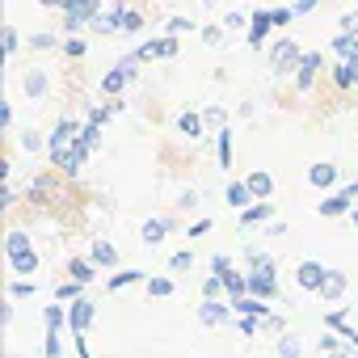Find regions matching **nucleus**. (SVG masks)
I'll list each match as a JSON object with an SVG mask.
<instances>
[{"label": "nucleus", "instance_id": "nucleus-25", "mask_svg": "<svg viewBox=\"0 0 358 358\" xmlns=\"http://www.w3.org/2000/svg\"><path fill=\"white\" fill-rule=\"evenodd\" d=\"M143 287H148V295H152V299H164V295H173V278H169V274H156V278H148Z\"/></svg>", "mask_w": 358, "mask_h": 358}, {"label": "nucleus", "instance_id": "nucleus-9", "mask_svg": "<svg viewBox=\"0 0 358 358\" xmlns=\"http://www.w3.org/2000/svg\"><path fill=\"white\" fill-rule=\"evenodd\" d=\"M89 262H93V266H101V270H114V266H118V249H114V245L101 236V241H93V249H89Z\"/></svg>", "mask_w": 358, "mask_h": 358}, {"label": "nucleus", "instance_id": "nucleus-36", "mask_svg": "<svg viewBox=\"0 0 358 358\" xmlns=\"http://www.w3.org/2000/svg\"><path fill=\"white\" fill-rule=\"evenodd\" d=\"M22 148H26V152H43V148H47V139H38V135L30 131V135L22 139Z\"/></svg>", "mask_w": 358, "mask_h": 358}, {"label": "nucleus", "instance_id": "nucleus-22", "mask_svg": "<svg viewBox=\"0 0 358 358\" xmlns=\"http://www.w3.org/2000/svg\"><path fill=\"white\" fill-rule=\"evenodd\" d=\"M333 80H337L341 89L358 85V59H345V64H337V68H333Z\"/></svg>", "mask_w": 358, "mask_h": 358}, {"label": "nucleus", "instance_id": "nucleus-10", "mask_svg": "<svg viewBox=\"0 0 358 358\" xmlns=\"http://www.w3.org/2000/svg\"><path fill=\"white\" fill-rule=\"evenodd\" d=\"M232 308H236V316H257V320L270 316V299H257V295H241V299H232Z\"/></svg>", "mask_w": 358, "mask_h": 358}, {"label": "nucleus", "instance_id": "nucleus-17", "mask_svg": "<svg viewBox=\"0 0 358 358\" xmlns=\"http://www.w3.org/2000/svg\"><path fill=\"white\" fill-rule=\"evenodd\" d=\"M64 324H68V303H59V299L47 303L43 308V329H59L64 333Z\"/></svg>", "mask_w": 358, "mask_h": 358}, {"label": "nucleus", "instance_id": "nucleus-23", "mask_svg": "<svg viewBox=\"0 0 358 358\" xmlns=\"http://www.w3.org/2000/svg\"><path fill=\"white\" fill-rule=\"evenodd\" d=\"M85 295V282H76V278H64L59 287H55V299L59 303H72V299H80Z\"/></svg>", "mask_w": 358, "mask_h": 358}, {"label": "nucleus", "instance_id": "nucleus-33", "mask_svg": "<svg viewBox=\"0 0 358 358\" xmlns=\"http://www.w3.org/2000/svg\"><path fill=\"white\" fill-rule=\"evenodd\" d=\"M333 47H337V55H345V59H358V43H354V38H337Z\"/></svg>", "mask_w": 358, "mask_h": 358}, {"label": "nucleus", "instance_id": "nucleus-39", "mask_svg": "<svg viewBox=\"0 0 358 358\" xmlns=\"http://www.w3.org/2000/svg\"><path fill=\"white\" fill-rule=\"evenodd\" d=\"M350 350H354V345H350ZM350 350H345V345H333V350H329V358H354Z\"/></svg>", "mask_w": 358, "mask_h": 358}, {"label": "nucleus", "instance_id": "nucleus-28", "mask_svg": "<svg viewBox=\"0 0 358 358\" xmlns=\"http://www.w3.org/2000/svg\"><path fill=\"white\" fill-rule=\"evenodd\" d=\"M220 295H228V287H224V278L211 270V274L203 278V299H220Z\"/></svg>", "mask_w": 358, "mask_h": 358}, {"label": "nucleus", "instance_id": "nucleus-21", "mask_svg": "<svg viewBox=\"0 0 358 358\" xmlns=\"http://www.w3.org/2000/svg\"><path fill=\"white\" fill-rule=\"evenodd\" d=\"M43 358H64V333L59 329L43 333Z\"/></svg>", "mask_w": 358, "mask_h": 358}, {"label": "nucleus", "instance_id": "nucleus-16", "mask_svg": "<svg viewBox=\"0 0 358 358\" xmlns=\"http://www.w3.org/2000/svg\"><path fill=\"white\" fill-rule=\"evenodd\" d=\"M341 295H345V274H341V270H329V278H324V287H320V299L337 303Z\"/></svg>", "mask_w": 358, "mask_h": 358}, {"label": "nucleus", "instance_id": "nucleus-15", "mask_svg": "<svg viewBox=\"0 0 358 358\" xmlns=\"http://www.w3.org/2000/svg\"><path fill=\"white\" fill-rule=\"evenodd\" d=\"M345 316H350L345 308H333V312H324V329H333L337 337H345V341H350L358 329H350V320H345Z\"/></svg>", "mask_w": 358, "mask_h": 358}, {"label": "nucleus", "instance_id": "nucleus-20", "mask_svg": "<svg viewBox=\"0 0 358 358\" xmlns=\"http://www.w3.org/2000/svg\"><path fill=\"white\" fill-rule=\"evenodd\" d=\"M68 278H76V282H85V287H89V282L97 278V266H93V262H85V257H72V262H68Z\"/></svg>", "mask_w": 358, "mask_h": 358}, {"label": "nucleus", "instance_id": "nucleus-11", "mask_svg": "<svg viewBox=\"0 0 358 358\" xmlns=\"http://www.w3.org/2000/svg\"><path fill=\"white\" fill-rule=\"evenodd\" d=\"M224 194H228V207H232V211H245V207H253V203H257V199H253V190H249V182H228V190H224Z\"/></svg>", "mask_w": 358, "mask_h": 358}, {"label": "nucleus", "instance_id": "nucleus-30", "mask_svg": "<svg viewBox=\"0 0 358 358\" xmlns=\"http://www.w3.org/2000/svg\"><path fill=\"white\" fill-rule=\"evenodd\" d=\"M266 320H257V316H236V329H241V337H257V329H262Z\"/></svg>", "mask_w": 358, "mask_h": 358}, {"label": "nucleus", "instance_id": "nucleus-26", "mask_svg": "<svg viewBox=\"0 0 358 358\" xmlns=\"http://www.w3.org/2000/svg\"><path fill=\"white\" fill-rule=\"evenodd\" d=\"M131 282H148V274H143V270H122V274L110 278V291H122V287H131Z\"/></svg>", "mask_w": 358, "mask_h": 358}, {"label": "nucleus", "instance_id": "nucleus-37", "mask_svg": "<svg viewBox=\"0 0 358 358\" xmlns=\"http://www.w3.org/2000/svg\"><path fill=\"white\" fill-rule=\"evenodd\" d=\"M266 329H270V333H287V320H282L278 312H270V316H266Z\"/></svg>", "mask_w": 358, "mask_h": 358}, {"label": "nucleus", "instance_id": "nucleus-13", "mask_svg": "<svg viewBox=\"0 0 358 358\" xmlns=\"http://www.w3.org/2000/svg\"><path fill=\"white\" fill-rule=\"evenodd\" d=\"M274 354H278V358H303V337H295L291 329H287V333H278Z\"/></svg>", "mask_w": 358, "mask_h": 358}, {"label": "nucleus", "instance_id": "nucleus-7", "mask_svg": "<svg viewBox=\"0 0 358 358\" xmlns=\"http://www.w3.org/2000/svg\"><path fill=\"white\" fill-rule=\"evenodd\" d=\"M350 203H354V194H350V186H345V190H337V194H329L324 203H316V215H324V220H337V215H350Z\"/></svg>", "mask_w": 358, "mask_h": 358}, {"label": "nucleus", "instance_id": "nucleus-14", "mask_svg": "<svg viewBox=\"0 0 358 358\" xmlns=\"http://www.w3.org/2000/svg\"><path fill=\"white\" fill-rule=\"evenodd\" d=\"M135 64H139V59H127V64H122L118 72H110V76L101 80V93H118V89H122V85H127V80L135 76Z\"/></svg>", "mask_w": 358, "mask_h": 358}, {"label": "nucleus", "instance_id": "nucleus-1", "mask_svg": "<svg viewBox=\"0 0 358 358\" xmlns=\"http://www.w3.org/2000/svg\"><path fill=\"white\" fill-rule=\"evenodd\" d=\"M5 257H9V270L17 278H30L38 270V253H34V241L26 232H9L5 236Z\"/></svg>", "mask_w": 358, "mask_h": 358}, {"label": "nucleus", "instance_id": "nucleus-29", "mask_svg": "<svg viewBox=\"0 0 358 358\" xmlns=\"http://www.w3.org/2000/svg\"><path fill=\"white\" fill-rule=\"evenodd\" d=\"M177 127H182V135H190V139L203 135V118L199 114H182V118H177Z\"/></svg>", "mask_w": 358, "mask_h": 358}, {"label": "nucleus", "instance_id": "nucleus-27", "mask_svg": "<svg viewBox=\"0 0 358 358\" xmlns=\"http://www.w3.org/2000/svg\"><path fill=\"white\" fill-rule=\"evenodd\" d=\"M34 295H38V282H30V278L9 282V299H34Z\"/></svg>", "mask_w": 358, "mask_h": 358}, {"label": "nucleus", "instance_id": "nucleus-35", "mask_svg": "<svg viewBox=\"0 0 358 358\" xmlns=\"http://www.w3.org/2000/svg\"><path fill=\"white\" fill-rule=\"evenodd\" d=\"M26 89H30V93L38 97V93L47 89V80H43V72H30V76H26Z\"/></svg>", "mask_w": 358, "mask_h": 358}, {"label": "nucleus", "instance_id": "nucleus-4", "mask_svg": "<svg viewBox=\"0 0 358 358\" xmlns=\"http://www.w3.org/2000/svg\"><path fill=\"white\" fill-rule=\"evenodd\" d=\"M93 320H97V303H93L89 295H80V299L68 303V329H72V333H89Z\"/></svg>", "mask_w": 358, "mask_h": 358}, {"label": "nucleus", "instance_id": "nucleus-18", "mask_svg": "<svg viewBox=\"0 0 358 358\" xmlns=\"http://www.w3.org/2000/svg\"><path fill=\"white\" fill-rule=\"evenodd\" d=\"M245 182H249L253 199H270V194H274V177H270V173H262V169H257V173H249Z\"/></svg>", "mask_w": 358, "mask_h": 358}, {"label": "nucleus", "instance_id": "nucleus-8", "mask_svg": "<svg viewBox=\"0 0 358 358\" xmlns=\"http://www.w3.org/2000/svg\"><path fill=\"white\" fill-rule=\"evenodd\" d=\"M308 182H312L316 190H333V186H337V164H329V160H316V164L308 169Z\"/></svg>", "mask_w": 358, "mask_h": 358}, {"label": "nucleus", "instance_id": "nucleus-5", "mask_svg": "<svg viewBox=\"0 0 358 358\" xmlns=\"http://www.w3.org/2000/svg\"><path fill=\"white\" fill-rule=\"evenodd\" d=\"M324 278H329V266H320V262H312V257L295 266V282H299L303 291H312V295H320Z\"/></svg>", "mask_w": 358, "mask_h": 358}, {"label": "nucleus", "instance_id": "nucleus-3", "mask_svg": "<svg viewBox=\"0 0 358 358\" xmlns=\"http://www.w3.org/2000/svg\"><path fill=\"white\" fill-rule=\"evenodd\" d=\"M249 295L278 303V274H274V266H253L249 270Z\"/></svg>", "mask_w": 358, "mask_h": 358}, {"label": "nucleus", "instance_id": "nucleus-6", "mask_svg": "<svg viewBox=\"0 0 358 358\" xmlns=\"http://www.w3.org/2000/svg\"><path fill=\"white\" fill-rule=\"evenodd\" d=\"M232 303H220V299H203L199 303V320L207 324V329H224V324H232Z\"/></svg>", "mask_w": 358, "mask_h": 358}, {"label": "nucleus", "instance_id": "nucleus-2", "mask_svg": "<svg viewBox=\"0 0 358 358\" xmlns=\"http://www.w3.org/2000/svg\"><path fill=\"white\" fill-rule=\"evenodd\" d=\"M211 270L224 278V287H228V299H241V295H249V274H241V270L232 266V257L215 253V257H211Z\"/></svg>", "mask_w": 358, "mask_h": 358}, {"label": "nucleus", "instance_id": "nucleus-31", "mask_svg": "<svg viewBox=\"0 0 358 358\" xmlns=\"http://www.w3.org/2000/svg\"><path fill=\"white\" fill-rule=\"evenodd\" d=\"M220 164H232V131H220Z\"/></svg>", "mask_w": 358, "mask_h": 358}, {"label": "nucleus", "instance_id": "nucleus-40", "mask_svg": "<svg viewBox=\"0 0 358 358\" xmlns=\"http://www.w3.org/2000/svg\"><path fill=\"white\" fill-rule=\"evenodd\" d=\"M350 220H354V228H358V211H354V215H350Z\"/></svg>", "mask_w": 358, "mask_h": 358}, {"label": "nucleus", "instance_id": "nucleus-12", "mask_svg": "<svg viewBox=\"0 0 358 358\" xmlns=\"http://www.w3.org/2000/svg\"><path fill=\"white\" fill-rule=\"evenodd\" d=\"M270 215H274V203H270V199H257L253 207H245V211H241V224H245V228H253V224H266Z\"/></svg>", "mask_w": 358, "mask_h": 358}, {"label": "nucleus", "instance_id": "nucleus-19", "mask_svg": "<svg viewBox=\"0 0 358 358\" xmlns=\"http://www.w3.org/2000/svg\"><path fill=\"white\" fill-rule=\"evenodd\" d=\"M169 228H173V224H169V220H148V224H143V232H139V236H143V245H152V249H156V245H160V241H164V236H169Z\"/></svg>", "mask_w": 358, "mask_h": 358}, {"label": "nucleus", "instance_id": "nucleus-34", "mask_svg": "<svg viewBox=\"0 0 358 358\" xmlns=\"http://www.w3.org/2000/svg\"><path fill=\"white\" fill-rule=\"evenodd\" d=\"M291 59H295V47H291V43H282V47L274 51V64H278V68H287Z\"/></svg>", "mask_w": 358, "mask_h": 358}, {"label": "nucleus", "instance_id": "nucleus-38", "mask_svg": "<svg viewBox=\"0 0 358 358\" xmlns=\"http://www.w3.org/2000/svg\"><path fill=\"white\" fill-rule=\"evenodd\" d=\"M211 232V220H199V224H190V236H207Z\"/></svg>", "mask_w": 358, "mask_h": 358}, {"label": "nucleus", "instance_id": "nucleus-24", "mask_svg": "<svg viewBox=\"0 0 358 358\" xmlns=\"http://www.w3.org/2000/svg\"><path fill=\"white\" fill-rule=\"evenodd\" d=\"M316 64H320V55H299V64H295V68H299V72H295L299 89H303V85H312V72H316Z\"/></svg>", "mask_w": 358, "mask_h": 358}, {"label": "nucleus", "instance_id": "nucleus-32", "mask_svg": "<svg viewBox=\"0 0 358 358\" xmlns=\"http://www.w3.org/2000/svg\"><path fill=\"white\" fill-rule=\"evenodd\" d=\"M190 266H194V253H190V249H182V253L169 257V270H190Z\"/></svg>", "mask_w": 358, "mask_h": 358}]
</instances>
